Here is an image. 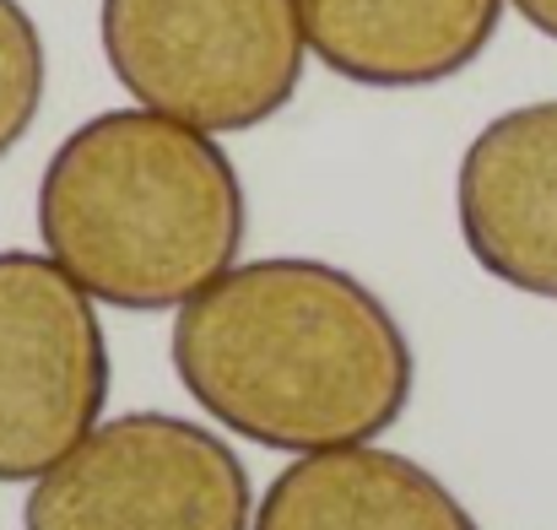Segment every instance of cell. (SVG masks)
<instances>
[{"instance_id": "52a82bcc", "label": "cell", "mask_w": 557, "mask_h": 530, "mask_svg": "<svg viewBox=\"0 0 557 530\" xmlns=\"http://www.w3.org/2000/svg\"><path fill=\"white\" fill-rule=\"evenodd\" d=\"M509 0H298L309 54L358 87L406 93L471 71Z\"/></svg>"}, {"instance_id": "277c9868", "label": "cell", "mask_w": 557, "mask_h": 530, "mask_svg": "<svg viewBox=\"0 0 557 530\" xmlns=\"http://www.w3.org/2000/svg\"><path fill=\"white\" fill-rule=\"evenodd\" d=\"M255 482L238 449L174 411L98 422L27 488L22 530H249Z\"/></svg>"}, {"instance_id": "9c48e42d", "label": "cell", "mask_w": 557, "mask_h": 530, "mask_svg": "<svg viewBox=\"0 0 557 530\" xmlns=\"http://www.w3.org/2000/svg\"><path fill=\"white\" fill-rule=\"evenodd\" d=\"M49 93V54L22 0H0V163L27 141Z\"/></svg>"}, {"instance_id": "8992f818", "label": "cell", "mask_w": 557, "mask_h": 530, "mask_svg": "<svg viewBox=\"0 0 557 530\" xmlns=\"http://www.w3.org/2000/svg\"><path fill=\"white\" fill-rule=\"evenodd\" d=\"M455 222L493 282L557 304V98L504 109L471 136Z\"/></svg>"}, {"instance_id": "30bf717a", "label": "cell", "mask_w": 557, "mask_h": 530, "mask_svg": "<svg viewBox=\"0 0 557 530\" xmlns=\"http://www.w3.org/2000/svg\"><path fill=\"white\" fill-rule=\"evenodd\" d=\"M509 5H515L542 38H553L557 44V0H509Z\"/></svg>"}, {"instance_id": "3957f363", "label": "cell", "mask_w": 557, "mask_h": 530, "mask_svg": "<svg viewBox=\"0 0 557 530\" xmlns=\"http://www.w3.org/2000/svg\"><path fill=\"white\" fill-rule=\"evenodd\" d=\"M98 38L131 103L206 136L276 120L309 60L298 0H98Z\"/></svg>"}, {"instance_id": "7a4b0ae2", "label": "cell", "mask_w": 557, "mask_h": 530, "mask_svg": "<svg viewBox=\"0 0 557 530\" xmlns=\"http://www.w3.org/2000/svg\"><path fill=\"white\" fill-rule=\"evenodd\" d=\"M244 227V178L222 141L141 103L82 120L38 178L44 255L131 315H180L238 266Z\"/></svg>"}, {"instance_id": "5b68a950", "label": "cell", "mask_w": 557, "mask_h": 530, "mask_svg": "<svg viewBox=\"0 0 557 530\" xmlns=\"http://www.w3.org/2000/svg\"><path fill=\"white\" fill-rule=\"evenodd\" d=\"M109 406L98 298L49 255L0 249V482L54 471Z\"/></svg>"}, {"instance_id": "6da1fadb", "label": "cell", "mask_w": 557, "mask_h": 530, "mask_svg": "<svg viewBox=\"0 0 557 530\" xmlns=\"http://www.w3.org/2000/svg\"><path fill=\"white\" fill-rule=\"evenodd\" d=\"M169 353L211 422L282 455L379 444L417 390L395 309L309 255L238 260L180 309Z\"/></svg>"}, {"instance_id": "ba28073f", "label": "cell", "mask_w": 557, "mask_h": 530, "mask_svg": "<svg viewBox=\"0 0 557 530\" xmlns=\"http://www.w3.org/2000/svg\"><path fill=\"white\" fill-rule=\"evenodd\" d=\"M249 530H482L422 460L379 444L293 455L255 498Z\"/></svg>"}]
</instances>
